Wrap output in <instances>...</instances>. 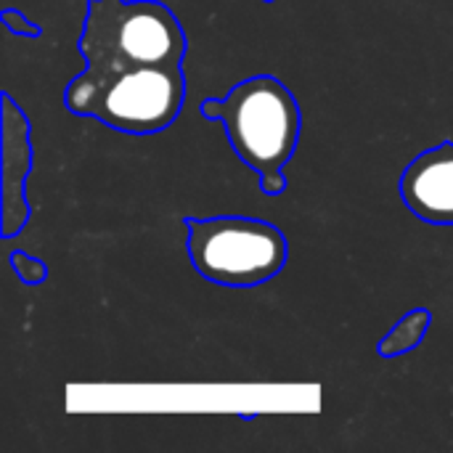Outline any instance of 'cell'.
Returning <instances> with one entry per match:
<instances>
[{"label":"cell","mask_w":453,"mask_h":453,"mask_svg":"<svg viewBox=\"0 0 453 453\" xmlns=\"http://www.w3.org/2000/svg\"><path fill=\"white\" fill-rule=\"evenodd\" d=\"M11 265H13L16 276H19L24 284H29V287H37V284H42V281L48 279L45 263L37 260V257H29L27 252H13V255H11Z\"/></svg>","instance_id":"obj_8"},{"label":"cell","mask_w":453,"mask_h":453,"mask_svg":"<svg viewBox=\"0 0 453 453\" xmlns=\"http://www.w3.org/2000/svg\"><path fill=\"white\" fill-rule=\"evenodd\" d=\"M433 324V316L427 308H417L411 313H406L390 332L388 337L380 340L377 345V353L382 358H398L403 353H411L414 348H419V342L425 340L427 329Z\"/></svg>","instance_id":"obj_7"},{"label":"cell","mask_w":453,"mask_h":453,"mask_svg":"<svg viewBox=\"0 0 453 453\" xmlns=\"http://www.w3.org/2000/svg\"><path fill=\"white\" fill-rule=\"evenodd\" d=\"M406 207L430 226H453V141L422 151L401 178Z\"/></svg>","instance_id":"obj_5"},{"label":"cell","mask_w":453,"mask_h":453,"mask_svg":"<svg viewBox=\"0 0 453 453\" xmlns=\"http://www.w3.org/2000/svg\"><path fill=\"white\" fill-rule=\"evenodd\" d=\"M3 24L13 32V35H24V37H37L40 27L32 24L24 13H19L16 8H5L3 11Z\"/></svg>","instance_id":"obj_9"},{"label":"cell","mask_w":453,"mask_h":453,"mask_svg":"<svg viewBox=\"0 0 453 453\" xmlns=\"http://www.w3.org/2000/svg\"><path fill=\"white\" fill-rule=\"evenodd\" d=\"M186 101L180 66H141L106 77L82 72L66 85L64 104L77 117H93L119 133L149 135L170 127Z\"/></svg>","instance_id":"obj_3"},{"label":"cell","mask_w":453,"mask_h":453,"mask_svg":"<svg viewBox=\"0 0 453 453\" xmlns=\"http://www.w3.org/2000/svg\"><path fill=\"white\" fill-rule=\"evenodd\" d=\"M85 77L141 66H180L188 40L178 16L159 0H88L82 35Z\"/></svg>","instance_id":"obj_2"},{"label":"cell","mask_w":453,"mask_h":453,"mask_svg":"<svg viewBox=\"0 0 453 453\" xmlns=\"http://www.w3.org/2000/svg\"><path fill=\"white\" fill-rule=\"evenodd\" d=\"M32 167L29 122L24 111L3 93V236L19 234L29 220L24 180Z\"/></svg>","instance_id":"obj_6"},{"label":"cell","mask_w":453,"mask_h":453,"mask_svg":"<svg viewBox=\"0 0 453 453\" xmlns=\"http://www.w3.org/2000/svg\"><path fill=\"white\" fill-rule=\"evenodd\" d=\"M263 3H273V0H263Z\"/></svg>","instance_id":"obj_10"},{"label":"cell","mask_w":453,"mask_h":453,"mask_svg":"<svg viewBox=\"0 0 453 453\" xmlns=\"http://www.w3.org/2000/svg\"><path fill=\"white\" fill-rule=\"evenodd\" d=\"M188 228V257L212 284L247 289L260 287L287 265V236L257 218L183 220Z\"/></svg>","instance_id":"obj_4"},{"label":"cell","mask_w":453,"mask_h":453,"mask_svg":"<svg viewBox=\"0 0 453 453\" xmlns=\"http://www.w3.org/2000/svg\"><path fill=\"white\" fill-rule=\"evenodd\" d=\"M199 111L226 125L239 159L260 173L263 194L281 196L287 188L281 170L297 149L303 125L292 90L271 74H255L234 85L226 98L202 101Z\"/></svg>","instance_id":"obj_1"}]
</instances>
